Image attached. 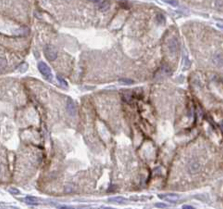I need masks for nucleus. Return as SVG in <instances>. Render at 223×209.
<instances>
[{
  "label": "nucleus",
  "mask_w": 223,
  "mask_h": 209,
  "mask_svg": "<svg viewBox=\"0 0 223 209\" xmlns=\"http://www.w3.org/2000/svg\"><path fill=\"white\" fill-rule=\"evenodd\" d=\"M164 2L168 3L169 5H172L173 6H176L178 4L177 1H164Z\"/></svg>",
  "instance_id": "4468645a"
},
{
  "label": "nucleus",
  "mask_w": 223,
  "mask_h": 209,
  "mask_svg": "<svg viewBox=\"0 0 223 209\" xmlns=\"http://www.w3.org/2000/svg\"><path fill=\"white\" fill-rule=\"evenodd\" d=\"M37 66H38V69L41 72V74L45 78V79L49 80V81H51L52 79L53 78V76L52 74L51 69L49 68V66L45 62L43 61L39 62Z\"/></svg>",
  "instance_id": "f257e3e1"
},
{
  "label": "nucleus",
  "mask_w": 223,
  "mask_h": 209,
  "mask_svg": "<svg viewBox=\"0 0 223 209\" xmlns=\"http://www.w3.org/2000/svg\"><path fill=\"white\" fill-rule=\"evenodd\" d=\"M8 191L10 192V193L15 194V195H17V194H19V193H20V192H19V191L17 189L13 188V187H12V188L9 189H8Z\"/></svg>",
  "instance_id": "f8f14e48"
},
{
  "label": "nucleus",
  "mask_w": 223,
  "mask_h": 209,
  "mask_svg": "<svg viewBox=\"0 0 223 209\" xmlns=\"http://www.w3.org/2000/svg\"><path fill=\"white\" fill-rule=\"evenodd\" d=\"M96 4L98 5L99 8L102 11H105V10H108L110 7V3L108 1H94Z\"/></svg>",
  "instance_id": "39448f33"
},
{
  "label": "nucleus",
  "mask_w": 223,
  "mask_h": 209,
  "mask_svg": "<svg viewBox=\"0 0 223 209\" xmlns=\"http://www.w3.org/2000/svg\"><path fill=\"white\" fill-rule=\"evenodd\" d=\"M67 110L68 114L71 117H74L76 115V106L74 101L70 97L67 98Z\"/></svg>",
  "instance_id": "20e7f679"
},
{
  "label": "nucleus",
  "mask_w": 223,
  "mask_h": 209,
  "mask_svg": "<svg viewBox=\"0 0 223 209\" xmlns=\"http://www.w3.org/2000/svg\"><path fill=\"white\" fill-rule=\"evenodd\" d=\"M56 208L58 209H75L72 207L65 206V205H57Z\"/></svg>",
  "instance_id": "ddd939ff"
},
{
  "label": "nucleus",
  "mask_w": 223,
  "mask_h": 209,
  "mask_svg": "<svg viewBox=\"0 0 223 209\" xmlns=\"http://www.w3.org/2000/svg\"><path fill=\"white\" fill-rule=\"evenodd\" d=\"M28 64L25 63V62H24V63H22L19 67V71H20V72H21V73H24L25 71H26L27 69H28Z\"/></svg>",
  "instance_id": "9b49d317"
},
{
  "label": "nucleus",
  "mask_w": 223,
  "mask_h": 209,
  "mask_svg": "<svg viewBox=\"0 0 223 209\" xmlns=\"http://www.w3.org/2000/svg\"><path fill=\"white\" fill-rule=\"evenodd\" d=\"M177 46H178V43H177V41L174 40H171L170 42H169V48L170 49L171 51H175L177 49Z\"/></svg>",
  "instance_id": "6e6552de"
},
{
  "label": "nucleus",
  "mask_w": 223,
  "mask_h": 209,
  "mask_svg": "<svg viewBox=\"0 0 223 209\" xmlns=\"http://www.w3.org/2000/svg\"><path fill=\"white\" fill-rule=\"evenodd\" d=\"M57 80H58V81L59 82V83L60 84V85H62V87H68V84H67V82H66L65 80L62 78V77L58 76H57Z\"/></svg>",
  "instance_id": "9d476101"
},
{
  "label": "nucleus",
  "mask_w": 223,
  "mask_h": 209,
  "mask_svg": "<svg viewBox=\"0 0 223 209\" xmlns=\"http://www.w3.org/2000/svg\"><path fill=\"white\" fill-rule=\"evenodd\" d=\"M158 197L161 200L169 202L175 203L178 202L180 199V196L176 193H165V194H159L158 195Z\"/></svg>",
  "instance_id": "7ed1b4c3"
},
{
  "label": "nucleus",
  "mask_w": 223,
  "mask_h": 209,
  "mask_svg": "<svg viewBox=\"0 0 223 209\" xmlns=\"http://www.w3.org/2000/svg\"><path fill=\"white\" fill-rule=\"evenodd\" d=\"M24 201L28 204L36 205L38 204V199L37 198L31 197V196H28L24 198Z\"/></svg>",
  "instance_id": "423d86ee"
},
{
  "label": "nucleus",
  "mask_w": 223,
  "mask_h": 209,
  "mask_svg": "<svg viewBox=\"0 0 223 209\" xmlns=\"http://www.w3.org/2000/svg\"><path fill=\"white\" fill-rule=\"evenodd\" d=\"M182 209H195L193 206H190V205H183Z\"/></svg>",
  "instance_id": "dca6fc26"
},
{
  "label": "nucleus",
  "mask_w": 223,
  "mask_h": 209,
  "mask_svg": "<svg viewBox=\"0 0 223 209\" xmlns=\"http://www.w3.org/2000/svg\"><path fill=\"white\" fill-rule=\"evenodd\" d=\"M155 206L157 207V208H165V207H167V206L165 204L163 203H157L155 204Z\"/></svg>",
  "instance_id": "2eb2a0df"
},
{
  "label": "nucleus",
  "mask_w": 223,
  "mask_h": 209,
  "mask_svg": "<svg viewBox=\"0 0 223 209\" xmlns=\"http://www.w3.org/2000/svg\"><path fill=\"white\" fill-rule=\"evenodd\" d=\"M217 26L219 27L220 28H222V29H223V25H222V24H217Z\"/></svg>",
  "instance_id": "f3484780"
},
{
  "label": "nucleus",
  "mask_w": 223,
  "mask_h": 209,
  "mask_svg": "<svg viewBox=\"0 0 223 209\" xmlns=\"http://www.w3.org/2000/svg\"><path fill=\"white\" fill-rule=\"evenodd\" d=\"M102 209H115V208H110V207H104V208H103Z\"/></svg>",
  "instance_id": "a211bd4d"
},
{
  "label": "nucleus",
  "mask_w": 223,
  "mask_h": 209,
  "mask_svg": "<svg viewBox=\"0 0 223 209\" xmlns=\"http://www.w3.org/2000/svg\"><path fill=\"white\" fill-rule=\"evenodd\" d=\"M108 201L112 202L115 203H118V204H122L124 203L126 201V200L124 198L120 197V196H117V197H113V198H110L108 199Z\"/></svg>",
  "instance_id": "0eeeda50"
},
{
  "label": "nucleus",
  "mask_w": 223,
  "mask_h": 209,
  "mask_svg": "<svg viewBox=\"0 0 223 209\" xmlns=\"http://www.w3.org/2000/svg\"><path fill=\"white\" fill-rule=\"evenodd\" d=\"M43 52L45 58L49 61H53L57 58V51L54 46L46 45L43 48Z\"/></svg>",
  "instance_id": "f03ea898"
},
{
  "label": "nucleus",
  "mask_w": 223,
  "mask_h": 209,
  "mask_svg": "<svg viewBox=\"0 0 223 209\" xmlns=\"http://www.w3.org/2000/svg\"><path fill=\"white\" fill-rule=\"evenodd\" d=\"M119 83L121 84V85H130L133 84L134 81L131 79H128V78H121L119 80Z\"/></svg>",
  "instance_id": "1a4fd4ad"
}]
</instances>
